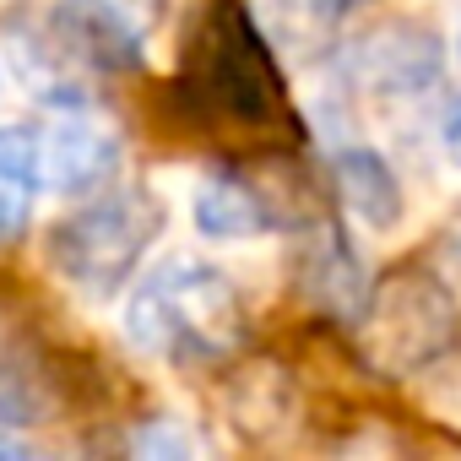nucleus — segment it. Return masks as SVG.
<instances>
[{"mask_svg":"<svg viewBox=\"0 0 461 461\" xmlns=\"http://www.w3.org/2000/svg\"><path fill=\"white\" fill-rule=\"evenodd\" d=\"M163 234V206L141 190H114L77 206L55 228V261L82 294H120L147 245Z\"/></svg>","mask_w":461,"mask_h":461,"instance_id":"2","label":"nucleus"},{"mask_svg":"<svg viewBox=\"0 0 461 461\" xmlns=\"http://www.w3.org/2000/svg\"><path fill=\"white\" fill-rule=\"evenodd\" d=\"M445 152H450V163L461 168V104L445 114Z\"/></svg>","mask_w":461,"mask_h":461,"instance_id":"10","label":"nucleus"},{"mask_svg":"<svg viewBox=\"0 0 461 461\" xmlns=\"http://www.w3.org/2000/svg\"><path fill=\"white\" fill-rule=\"evenodd\" d=\"M136 450H158V456H185V450H195V439L185 434V429H174V418H152L147 429H141V439H136Z\"/></svg>","mask_w":461,"mask_h":461,"instance_id":"8","label":"nucleus"},{"mask_svg":"<svg viewBox=\"0 0 461 461\" xmlns=\"http://www.w3.org/2000/svg\"><path fill=\"white\" fill-rule=\"evenodd\" d=\"M39 190H44L39 131H0V245H12L28 228Z\"/></svg>","mask_w":461,"mask_h":461,"instance_id":"6","label":"nucleus"},{"mask_svg":"<svg viewBox=\"0 0 461 461\" xmlns=\"http://www.w3.org/2000/svg\"><path fill=\"white\" fill-rule=\"evenodd\" d=\"M39 168L44 190L55 195H87L114 179L120 168V136L98 109L66 104L44 131H39Z\"/></svg>","mask_w":461,"mask_h":461,"instance_id":"4","label":"nucleus"},{"mask_svg":"<svg viewBox=\"0 0 461 461\" xmlns=\"http://www.w3.org/2000/svg\"><path fill=\"white\" fill-rule=\"evenodd\" d=\"M429 407L445 418V423H461V364L450 375H439V385L429 391Z\"/></svg>","mask_w":461,"mask_h":461,"instance_id":"9","label":"nucleus"},{"mask_svg":"<svg viewBox=\"0 0 461 461\" xmlns=\"http://www.w3.org/2000/svg\"><path fill=\"white\" fill-rule=\"evenodd\" d=\"M337 190H342L348 212H358L369 228H391L402 217V185H396V174L375 152H364V147H342L337 152Z\"/></svg>","mask_w":461,"mask_h":461,"instance_id":"7","label":"nucleus"},{"mask_svg":"<svg viewBox=\"0 0 461 461\" xmlns=\"http://www.w3.org/2000/svg\"><path fill=\"white\" fill-rule=\"evenodd\" d=\"M450 331H456V304H450V294L439 283L407 272V277H391L385 288H375L369 353L385 369L407 375V369L439 358L445 342H450Z\"/></svg>","mask_w":461,"mask_h":461,"instance_id":"3","label":"nucleus"},{"mask_svg":"<svg viewBox=\"0 0 461 461\" xmlns=\"http://www.w3.org/2000/svg\"><path fill=\"white\" fill-rule=\"evenodd\" d=\"M245 331L240 288L212 261L163 256L125 304V337L163 364H212Z\"/></svg>","mask_w":461,"mask_h":461,"instance_id":"1","label":"nucleus"},{"mask_svg":"<svg viewBox=\"0 0 461 461\" xmlns=\"http://www.w3.org/2000/svg\"><path fill=\"white\" fill-rule=\"evenodd\" d=\"M190 217H195V228H201L206 240H222V245L256 240V234H267V222H272L267 201H261L245 179H228V174L195 179V190H190Z\"/></svg>","mask_w":461,"mask_h":461,"instance_id":"5","label":"nucleus"}]
</instances>
